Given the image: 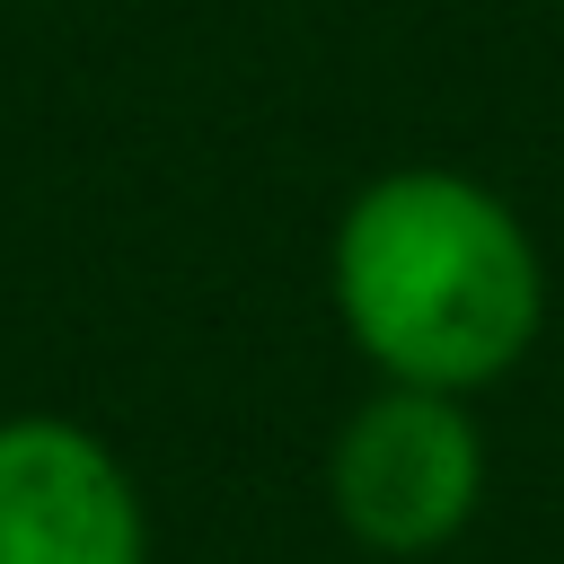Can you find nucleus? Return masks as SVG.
<instances>
[{"label": "nucleus", "mask_w": 564, "mask_h": 564, "mask_svg": "<svg viewBox=\"0 0 564 564\" xmlns=\"http://www.w3.org/2000/svg\"><path fill=\"white\" fill-rule=\"evenodd\" d=\"M326 502L344 520L352 546L370 555H441L476 529L485 511V423L467 397L449 388H405V379H379L335 449H326Z\"/></svg>", "instance_id": "nucleus-2"}, {"label": "nucleus", "mask_w": 564, "mask_h": 564, "mask_svg": "<svg viewBox=\"0 0 564 564\" xmlns=\"http://www.w3.org/2000/svg\"><path fill=\"white\" fill-rule=\"evenodd\" d=\"M0 564H150V511L115 441L70 414L0 423Z\"/></svg>", "instance_id": "nucleus-3"}, {"label": "nucleus", "mask_w": 564, "mask_h": 564, "mask_svg": "<svg viewBox=\"0 0 564 564\" xmlns=\"http://www.w3.org/2000/svg\"><path fill=\"white\" fill-rule=\"evenodd\" d=\"M326 291L379 379L449 397L511 379L546 326V256L529 220L467 167L370 176L335 220Z\"/></svg>", "instance_id": "nucleus-1"}]
</instances>
